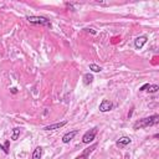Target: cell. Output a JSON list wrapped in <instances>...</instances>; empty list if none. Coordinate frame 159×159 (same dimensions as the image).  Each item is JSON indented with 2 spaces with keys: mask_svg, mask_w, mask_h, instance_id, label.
<instances>
[{
  "mask_svg": "<svg viewBox=\"0 0 159 159\" xmlns=\"http://www.w3.org/2000/svg\"><path fill=\"white\" fill-rule=\"evenodd\" d=\"M158 123H159V116L153 114L150 117H145V118H142V119H138L137 122H134L133 129H142V128H145V127L157 125Z\"/></svg>",
  "mask_w": 159,
  "mask_h": 159,
  "instance_id": "1",
  "label": "cell"
},
{
  "mask_svg": "<svg viewBox=\"0 0 159 159\" xmlns=\"http://www.w3.org/2000/svg\"><path fill=\"white\" fill-rule=\"evenodd\" d=\"M26 20L32 25H41V26L51 27L50 20L47 17H45V16H26Z\"/></svg>",
  "mask_w": 159,
  "mask_h": 159,
  "instance_id": "2",
  "label": "cell"
},
{
  "mask_svg": "<svg viewBox=\"0 0 159 159\" xmlns=\"http://www.w3.org/2000/svg\"><path fill=\"white\" fill-rule=\"evenodd\" d=\"M97 130H98V128H97V127H94V128H92V129L87 130V132L83 134V137H82V143H83V144H89L91 142H93V139L96 138Z\"/></svg>",
  "mask_w": 159,
  "mask_h": 159,
  "instance_id": "3",
  "label": "cell"
},
{
  "mask_svg": "<svg viewBox=\"0 0 159 159\" xmlns=\"http://www.w3.org/2000/svg\"><path fill=\"white\" fill-rule=\"evenodd\" d=\"M147 41H148V37H147L145 35L138 36V37L134 40V46H135V48H137V50H140V48L147 43Z\"/></svg>",
  "mask_w": 159,
  "mask_h": 159,
  "instance_id": "4",
  "label": "cell"
},
{
  "mask_svg": "<svg viewBox=\"0 0 159 159\" xmlns=\"http://www.w3.org/2000/svg\"><path fill=\"white\" fill-rule=\"evenodd\" d=\"M113 108V103L109 99H102V102L99 103V111L101 112H108Z\"/></svg>",
  "mask_w": 159,
  "mask_h": 159,
  "instance_id": "5",
  "label": "cell"
},
{
  "mask_svg": "<svg viewBox=\"0 0 159 159\" xmlns=\"http://www.w3.org/2000/svg\"><path fill=\"white\" fill-rule=\"evenodd\" d=\"M97 147V144H93V145H91V147H88V148H86L78 157H76L75 159H88V157H89V154L93 152V149Z\"/></svg>",
  "mask_w": 159,
  "mask_h": 159,
  "instance_id": "6",
  "label": "cell"
},
{
  "mask_svg": "<svg viewBox=\"0 0 159 159\" xmlns=\"http://www.w3.org/2000/svg\"><path fill=\"white\" fill-rule=\"evenodd\" d=\"M77 133H78V130H77V129H75V130H71V132H68V133L63 134V135H62V143H65V144L70 143V142H71V140L77 135Z\"/></svg>",
  "mask_w": 159,
  "mask_h": 159,
  "instance_id": "7",
  "label": "cell"
},
{
  "mask_svg": "<svg viewBox=\"0 0 159 159\" xmlns=\"http://www.w3.org/2000/svg\"><path fill=\"white\" fill-rule=\"evenodd\" d=\"M67 124V120H63V122H60V123H53V124H50V125H46L43 127V130H55V129H60L62 128L63 125Z\"/></svg>",
  "mask_w": 159,
  "mask_h": 159,
  "instance_id": "8",
  "label": "cell"
},
{
  "mask_svg": "<svg viewBox=\"0 0 159 159\" xmlns=\"http://www.w3.org/2000/svg\"><path fill=\"white\" fill-rule=\"evenodd\" d=\"M130 142H132V139H130L129 137H122V138H119V139L116 142V145L119 147V148H124L125 145L130 144Z\"/></svg>",
  "mask_w": 159,
  "mask_h": 159,
  "instance_id": "9",
  "label": "cell"
},
{
  "mask_svg": "<svg viewBox=\"0 0 159 159\" xmlns=\"http://www.w3.org/2000/svg\"><path fill=\"white\" fill-rule=\"evenodd\" d=\"M83 83L86 84V86H88V84H91L92 82H93V80H94V77H93V75L92 73H86V75H83Z\"/></svg>",
  "mask_w": 159,
  "mask_h": 159,
  "instance_id": "10",
  "label": "cell"
},
{
  "mask_svg": "<svg viewBox=\"0 0 159 159\" xmlns=\"http://www.w3.org/2000/svg\"><path fill=\"white\" fill-rule=\"evenodd\" d=\"M42 157V148L41 147H36L34 153H32V158L31 159H41Z\"/></svg>",
  "mask_w": 159,
  "mask_h": 159,
  "instance_id": "11",
  "label": "cell"
},
{
  "mask_svg": "<svg viewBox=\"0 0 159 159\" xmlns=\"http://www.w3.org/2000/svg\"><path fill=\"white\" fill-rule=\"evenodd\" d=\"M20 132H21V129H20L19 127L14 128V129H12V133H11V139H12V140H17V138H19V135H20Z\"/></svg>",
  "mask_w": 159,
  "mask_h": 159,
  "instance_id": "12",
  "label": "cell"
},
{
  "mask_svg": "<svg viewBox=\"0 0 159 159\" xmlns=\"http://www.w3.org/2000/svg\"><path fill=\"white\" fill-rule=\"evenodd\" d=\"M89 70L92 72H101L102 71V67L98 66V65H96V63H89Z\"/></svg>",
  "mask_w": 159,
  "mask_h": 159,
  "instance_id": "13",
  "label": "cell"
},
{
  "mask_svg": "<svg viewBox=\"0 0 159 159\" xmlns=\"http://www.w3.org/2000/svg\"><path fill=\"white\" fill-rule=\"evenodd\" d=\"M9 147H10V140H6L4 145H2V144H0V149H2L5 154H9Z\"/></svg>",
  "mask_w": 159,
  "mask_h": 159,
  "instance_id": "14",
  "label": "cell"
},
{
  "mask_svg": "<svg viewBox=\"0 0 159 159\" xmlns=\"http://www.w3.org/2000/svg\"><path fill=\"white\" fill-rule=\"evenodd\" d=\"M158 89H159V86L158 84H149V87H148V92L149 93H155V92H158Z\"/></svg>",
  "mask_w": 159,
  "mask_h": 159,
  "instance_id": "15",
  "label": "cell"
},
{
  "mask_svg": "<svg viewBox=\"0 0 159 159\" xmlns=\"http://www.w3.org/2000/svg\"><path fill=\"white\" fill-rule=\"evenodd\" d=\"M148 87H149V83H145V84H143V86L139 88V91H147Z\"/></svg>",
  "mask_w": 159,
  "mask_h": 159,
  "instance_id": "16",
  "label": "cell"
},
{
  "mask_svg": "<svg viewBox=\"0 0 159 159\" xmlns=\"http://www.w3.org/2000/svg\"><path fill=\"white\" fill-rule=\"evenodd\" d=\"M10 89H11V93H14V94L17 93V88H16V87H12V88H10Z\"/></svg>",
  "mask_w": 159,
  "mask_h": 159,
  "instance_id": "17",
  "label": "cell"
},
{
  "mask_svg": "<svg viewBox=\"0 0 159 159\" xmlns=\"http://www.w3.org/2000/svg\"><path fill=\"white\" fill-rule=\"evenodd\" d=\"M87 30H88V31H89L91 34H93V35H96V31H94L93 29H87Z\"/></svg>",
  "mask_w": 159,
  "mask_h": 159,
  "instance_id": "18",
  "label": "cell"
}]
</instances>
